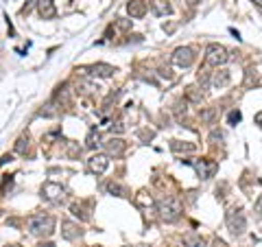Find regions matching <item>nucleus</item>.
Segmentation results:
<instances>
[{"label":"nucleus","instance_id":"nucleus-1","mask_svg":"<svg viewBox=\"0 0 262 247\" xmlns=\"http://www.w3.org/2000/svg\"><path fill=\"white\" fill-rule=\"evenodd\" d=\"M55 217H51V215H33L31 219H29V232L33 234V236H51L53 232H55Z\"/></svg>","mask_w":262,"mask_h":247},{"label":"nucleus","instance_id":"nucleus-2","mask_svg":"<svg viewBox=\"0 0 262 247\" xmlns=\"http://www.w3.org/2000/svg\"><path fill=\"white\" fill-rule=\"evenodd\" d=\"M182 203L173 197H164V199L158 201V215L162 221H166V223H175V221L182 217Z\"/></svg>","mask_w":262,"mask_h":247},{"label":"nucleus","instance_id":"nucleus-3","mask_svg":"<svg viewBox=\"0 0 262 247\" xmlns=\"http://www.w3.org/2000/svg\"><path fill=\"white\" fill-rule=\"evenodd\" d=\"M39 195H42L44 201L57 205V203H63L66 188L61 184H57V182H46V184H42V188H39Z\"/></svg>","mask_w":262,"mask_h":247},{"label":"nucleus","instance_id":"nucleus-4","mask_svg":"<svg viewBox=\"0 0 262 247\" xmlns=\"http://www.w3.org/2000/svg\"><path fill=\"white\" fill-rule=\"evenodd\" d=\"M227 61H229V51L225 46L210 44L206 48V64L208 66H214V68H219V66H225Z\"/></svg>","mask_w":262,"mask_h":247},{"label":"nucleus","instance_id":"nucleus-5","mask_svg":"<svg viewBox=\"0 0 262 247\" xmlns=\"http://www.w3.org/2000/svg\"><path fill=\"white\" fill-rule=\"evenodd\" d=\"M190 164H192V169L196 171V175H199L201 179H210V177H214V173L219 171V162L208 160V158L192 160Z\"/></svg>","mask_w":262,"mask_h":247},{"label":"nucleus","instance_id":"nucleus-6","mask_svg":"<svg viewBox=\"0 0 262 247\" xmlns=\"http://www.w3.org/2000/svg\"><path fill=\"white\" fill-rule=\"evenodd\" d=\"M225 223H227L232 234H243L245 230H247V219H245V215L241 210H229L227 217H225Z\"/></svg>","mask_w":262,"mask_h":247},{"label":"nucleus","instance_id":"nucleus-7","mask_svg":"<svg viewBox=\"0 0 262 247\" xmlns=\"http://www.w3.org/2000/svg\"><path fill=\"white\" fill-rule=\"evenodd\" d=\"M170 59H173V64L179 66V68H190L194 64V51L190 46H179V48H175Z\"/></svg>","mask_w":262,"mask_h":247},{"label":"nucleus","instance_id":"nucleus-8","mask_svg":"<svg viewBox=\"0 0 262 247\" xmlns=\"http://www.w3.org/2000/svg\"><path fill=\"white\" fill-rule=\"evenodd\" d=\"M77 72H81V75H90V77H98V79H107L116 72V68L110 66V64H94V66H88V68H77Z\"/></svg>","mask_w":262,"mask_h":247},{"label":"nucleus","instance_id":"nucleus-9","mask_svg":"<svg viewBox=\"0 0 262 247\" xmlns=\"http://www.w3.org/2000/svg\"><path fill=\"white\" fill-rule=\"evenodd\" d=\"M103 149H105V155H114V158H118V155H122L125 153V149H127V142L122 138H118V136H112L110 140H105L103 142Z\"/></svg>","mask_w":262,"mask_h":247},{"label":"nucleus","instance_id":"nucleus-10","mask_svg":"<svg viewBox=\"0 0 262 247\" xmlns=\"http://www.w3.org/2000/svg\"><path fill=\"white\" fill-rule=\"evenodd\" d=\"M110 167V155H105V153H94L92 158L88 160V169L90 173H94V175H103L105 171H107Z\"/></svg>","mask_w":262,"mask_h":247},{"label":"nucleus","instance_id":"nucleus-11","mask_svg":"<svg viewBox=\"0 0 262 247\" xmlns=\"http://www.w3.org/2000/svg\"><path fill=\"white\" fill-rule=\"evenodd\" d=\"M127 11H129V15L134 20H140V18H144V15H146V3H144V0H129V3H127Z\"/></svg>","mask_w":262,"mask_h":247},{"label":"nucleus","instance_id":"nucleus-12","mask_svg":"<svg viewBox=\"0 0 262 247\" xmlns=\"http://www.w3.org/2000/svg\"><path fill=\"white\" fill-rule=\"evenodd\" d=\"M37 13H39V18H44V20H53L57 15L55 0H39L37 3Z\"/></svg>","mask_w":262,"mask_h":247},{"label":"nucleus","instance_id":"nucleus-13","mask_svg":"<svg viewBox=\"0 0 262 247\" xmlns=\"http://www.w3.org/2000/svg\"><path fill=\"white\" fill-rule=\"evenodd\" d=\"M229 81H232V77H229V72H227V70H216L214 75H212L210 84H212V88L223 90V88H227V86H229Z\"/></svg>","mask_w":262,"mask_h":247},{"label":"nucleus","instance_id":"nucleus-14","mask_svg":"<svg viewBox=\"0 0 262 247\" xmlns=\"http://www.w3.org/2000/svg\"><path fill=\"white\" fill-rule=\"evenodd\" d=\"M61 236L66 238V241H75V238H79L81 236V230L75 225V223H70V221H63L61 223Z\"/></svg>","mask_w":262,"mask_h":247},{"label":"nucleus","instance_id":"nucleus-15","mask_svg":"<svg viewBox=\"0 0 262 247\" xmlns=\"http://www.w3.org/2000/svg\"><path fill=\"white\" fill-rule=\"evenodd\" d=\"M196 147L192 142H182V140H170V151L173 153H192Z\"/></svg>","mask_w":262,"mask_h":247},{"label":"nucleus","instance_id":"nucleus-16","mask_svg":"<svg viewBox=\"0 0 262 247\" xmlns=\"http://www.w3.org/2000/svg\"><path fill=\"white\" fill-rule=\"evenodd\" d=\"M55 98H57V103H59V105H66V108H70V105H72V98H70V90H68V86L57 88Z\"/></svg>","mask_w":262,"mask_h":247},{"label":"nucleus","instance_id":"nucleus-17","mask_svg":"<svg viewBox=\"0 0 262 247\" xmlns=\"http://www.w3.org/2000/svg\"><path fill=\"white\" fill-rule=\"evenodd\" d=\"M153 13L155 15H170L173 13V7H170L166 0H153Z\"/></svg>","mask_w":262,"mask_h":247},{"label":"nucleus","instance_id":"nucleus-18","mask_svg":"<svg viewBox=\"0 0 262 247\" xmlns=\"http://www.w3.org/2000/svg\"><path fill=\"white\" fill-rule=\"evenodd\" d=\"M101 142V129H90L88 131V138H85V147L88 149H96Z\"/></svg>","mask_w":262,"mask_h":247},{"label":"nucleus","instance_id":"nucleus-19","mask_svg":"<svg viewBox=\"0 0 262 247\" xmlns=\"http://www.w3.org/2000/svg\"><path fill=\"white\" fill-rule=\"evenodd\" d=\"M29 142H31V140H29V136H20L18 140H15V147H13V149H15V153H20V155H27V151H29Z\"/></svg>","mask_w":262,"mask_h":247},{"label":"nucleus","instance_id":"nucleus-20","mask_svg":"<svg viewBox=\"0 0 262 247\" xmlns=\"http://www.w3.org/2000/svg\"><path fill=\"white\" fill-rule=\"evenodd\" d=\"M186 96H188V101H192V103H201L203 101V92H199V88H188L186 90Z\"/></svg>","mask_w":262,"mask_h":247},{"label":"nucleus","instance_id":"nucleus-21","mask_svg":"<svg viewBox=\"0 0 262 247\" xmlns=\"http://www.w3.org/2000/svg\"><path fill=\"white\" fill-rule=\"evenodd\" d=\"M70 210H72V215H75V217H79L81 221H88V219H90V215H85V212H83V208H81L79 203H72V205H70Z\"/></svg>","mask_w":262,"mask_h":247},{"label":"nucleus","instance_id":"nucleus-22","mask_svg":"<svg viewBox=\"0 0 262 247\" xmlns=\"http://www.w3.org/2000/svg\"><path fill=\"white\" fill-rule=\"evenodd\" d=\"M184 241H186V245H190V247H201L203 245V238L201 236H194V234H188Z\"/></svg>","mask_w":262,"mask_h":247},{"label":"nucleus","instance_id":"nucleus-23","mask_svg":"<svg viewBox=\"0 0 262 247\" xmlns=\"http://www.w3.org/2000/svg\"><path fill=\"white\" fill-rule=\"evenodd\" d=\"M107 191H110V193H116L118 197L127 195V191H125V188H122L120 184H116V182H110V184H107Z\"/></svg>","mask_w":262,"mask_h":247},{"label":"nucleus","instance_id":"nucleus-24","mask_svg":"<svg viewBox=\"0 0 262 247\" xmlns=\"http://www.w3.org/2000/svg\"><path fill=\"white\" fill-rule=\"evenodd\" d=\"M77 88H81V92H94V90H98V86L92 84V81H81Z\"/></svg>","mask_w":262,"mask_h":247},{"label":"nucleus","instance_id":"nucleus-25","mask_svg":"<svg viewBox=\"0 0 262 247\" xmlns=\"http://www.w3.org/2000/svg\"><path fill=\"white\" fill-rule=\"evenodd\" d=\"M227 122H229V125H236V122H241V112H238V110L229 112V116H227Z\"/></svg>","mask_w":262,"mask_h":247},{"label":"nucleus","instance_id":"nucleus-26","mask_svg":"<svg viewBox=\"0 0 262 247\" xmlns=\"http://www.w3.org/2000/svg\"><path fill=\"white\" fill-rule=\"evenodd\" d=\"M253 212H256V215H258V219H262V195L258 197L256 205H253Z\"/></svg>","mask_w":262,"mask_h":247},{"label":"nucleus","instance_id":"nucleus-27","mask_svg":"<svg viewBox=\"0 0 262 247\" xmlns=\"http://www.w3.org/2000/svg\"><path fill=\"white\" fill-rule=\"evenodd\" d=\"M39 0H27V5H24V9H22V13H29L31 9H33V5H37Z\"/></svg>","mask_w":262,"mask_h":247},{"label":"nucleus","instance_id":"nucleus-28","mask_svg":"<svg viewBox=\"0 0 262 247\" xmlns=\"http://www.w3.org/2000/svg\"><path fill=\"white\" fill-rule=\"evenodd\" d=\"M118 27H120L122 31H127V29H131V22L125 20V18H120V20H118Z\"/></svg>","mask_w":262,"mask_h":247},{"label":"nucleus","instance_id":"nucleus-29","mask_svg":"<svg viewBox=\"0 0 262 247\" xmlns=\"http://www.w3.org/2000/svg\"><path fill=\"white\" fill-rule=\"evenodd\" d=\"M212 247H227V243L223 238H214V241H212Z\"/></svg>","mask_w":262,"mask_h":247},{"label":"nucleus","instance_id":"nucleus-30","mask_svg":"<svg viewBox=\"0 0 262 247\" xmlns=\"http://www.w3.org/2000/svg\"><path fill=\"white\" fill-rule=\"evenodd\" d=\"M112 131H116V134H122V131H125V125H122V122H116V127H112Z\"/></svg>","mask_w":262,"mask_h":247},{"label":"nucleus","instance_id":"nucleus-31","mask_svg":"<svg viewBox=\"0 0 262 247\" xmlns=\"http://www.w3.org/2000/svg\"><path fill=\"white\" fill-rule=\"evenodd\" d=\"M253 120H256V125L262 129V112H258V114H256V118H253Z\"/></svg>","mask_w":262,"mask_h":247},{"label":"nucleus","instance_id":"nucleus-32","mask_svg":"<svg viewBox=\"0 0 262 247\" xmlns=\"http://www.w3.org/2000/svg\"><path fill=\"white\" fill-rule=\"evenodd\" d=\"M37 247H55V245H53V243H39Z\"/></svg>","mask_w":262,"mask_h":247},{"label":"nucleus","instance_id":"nucleus-33","mask_svg":"<svg viewBox=\"0 0 262 247\" xmlns=\"http://www.w3.org/2000/svg\"><path fill=\"white\" fill-rule=\"evenodd\" d=\"M199 3H201V0H188V5H192V7H194V5H199Z\"/></svg>","mask_w":262,"mask_h":247},{"label":"nucleus","instance_id":"nucleus-34","mask_svg":"<svg viewBox=\"0 0 262 247\" xmlns=\"http://www.w3.org/2000/svg\"><path fill=\"white\" fill-rule=\"evenodd\" d=\"M5 247H20V245H5Z\"/></svg>","mask_w":262,"mask_h":247}]
</instances>
